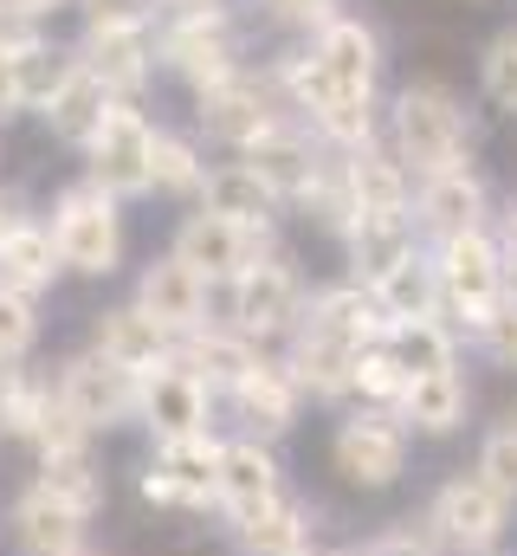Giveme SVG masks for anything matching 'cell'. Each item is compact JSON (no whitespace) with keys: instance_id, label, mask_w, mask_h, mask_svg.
I'll use <instances>...</instances> for the list:
<instances>
[{"instance_id":"obj_47","label":"cell","mask_w":517,"mask_h":556,"mask_svg":"<svg viewBox=\"0 0 517 556\" xmlns=\"http://www.w3.org/2000/svg\"><path fill=\"white\" fill-rule=\"evenodd\" d=\"M59 7H72V0H7V13H20V20H33V26H39V20H52Z\"/></svg>"},{"instance_id":"obj_2","label":"cell","mask_w":517,"mask_h":556,"mask_svg":"<svg viewBox=\"0 0 517 556\" xmlns=\"http://www.w3.org/2000/svg\"><path fill=\"white\" fill-rule=\"evenodd\" d=\"M459 155H466V117H459V104L440 85H407L394 98V162L427 181V175L459 168Z\"/></svg>"},{"instance_id":"obj_26","label":"cell","mask_w":517,"mask_h":556,"mask_svg":"<svg viewBox=\"0 0 517 556\" xmlns=\"http://www.w3.org/2000/svg\"><path fill=\"white\" fill-rule=\"evenodd\" d=\"M247 168L272 194H304L317 181V155H311V142L298 130H265L258 142H247Z\"/></svg>"},{"instance_id":"obj_49","label":"cell","mask_w":517,"mask_h":556,"mask_svg":"<svg viewBox=\"0 0 517 556\" xmlns=\"http://www.w3.org/2000/svg\"><path fill=\"white\" fill-rule=\"evenodd\" d=\"M512 253H517V207H512Z\"/></svg>"},{"instance_id":"obj_29","label":"cell","mask_w":517,"mask_h":556,"mask_svg":"<svg viewBox=\"0 0 517 556\" xmlns=\"http://www.w3.org/2000/svg\"><path fill=\"white\" fill-rule=\"evenodd\" d=\"M253 363H258L253 343H247V337H220V330L194 337V343H188V356H181V369H188L201 389H220V382H227V389H240V382L253 376Z\"/></svg>"},{"instance_id":"obj_9","label":"cell","mask_w":517,"mask_h":556,"mask_svg":"<svg viewBox=\"0 0 517 556\" xmlns=\"http://www.w3.org/2000/svg\"><path fill=\"white\" fill-rule=\"evenodd\" d=\"M258 247H265V227H234L220 214H194L175 240V260L214 285V278H240L247 266H258Z\"/></svg>"},{"instance_id":"obj_39","label":"cell","mask_w":517,"mask_h":556,"mask_svg":"<svg viewBox=\"0 0 517 556\" xmlns=\"http://www.w3.org/2000/svg\"><path fill=\"white\" fill-rule=\"evenodd\" d=\"M486 98L499 111H517V26L486 46Z\"/></svg>"},{"instance_id":"obj_44","label":"cell","mask_w":517,"mask_h":556,"mask_svg":"<svg viewBox=\"0 0 517 556\" xmlns=\"http://www.w3.org/2000/svg\"><path fill=\"white\" fill-rule=\"evenodd\" d=\"M272 7V20H285V26H330L337 20V0H265Z\"/></svg>"},{"instance_id":"obj_14","label":"cell","mask_w":517,"mask_h":556,"mask_svg":"<svg viewBox=\"0 0 517 556\" xmlns=\"http://www.w3.org/2000/svg\"><path fill=\"white\" fill-rule=\"evenodd\" d=\"M201 117H207V130L227 142H258L265 130H278L272 124V98H265V85L247 78V72H234L227 85H214V91H201Z\"/></svg>"},{"instance_id":"obj_21","label":"cell","mask_w":517,"mask_h":556,"mask_svg":"<svg viewBox=\"0 0 517 556\" xmlns=\"http://www.w3.org/2000/svg\"><path fill=\"white\" fill-rule=\"evenodd\" d=\"M149 427L162 433V440H181V433H201V420H207V389L188 376V369H155L149 382H142V402H136Z\"/></svg>"},{"instance_id":"obj_16","label":"cell","mask_w":517,"mask_h":556,"mask_svg":"<svg viewBox=\"0 0 517 556\" xmlns=\"http://www.w3.org/2000/svg\"><path fill=\"white\" fill-rule=\"evenodd\" d=\"M401 459H407V440H401V427H388L382 415H363L337 433V466H343L356 485H388V479L401 472Z\"/></svg>"},{"instance_id":"obj_28","label":"cell","mask_w":517,"mask_h":556,"mask_svg":"<svg viewBox=\"0 0 517 556\" xmlns=\"http://www.w3.org/2000/svg\"><path fill=\"white\" fill-rule=\"evenodd\" d=\"M376 304H382L388 324H414V317H433V304H440V273H433L420 253H407L394 273L376 278Z\"/></svg>"},{"instance_id":"obj_42","label":"cell","mask_w":517,"mask_h":556,"mask_svg":"<svg viewBox=\"0 0 517 556\" xmlns=\"http://www.w3.org/2000/svg\"><path fill=\"white\" fill-rule=\"evenodd\" d=\"M479 472H486V485H492V492H517V420H512V427H499V433L486 440Z\"/></svg>"},{"instance_id":"obj_32","label":"cell","mask_w":517,"mask_h":556,"mask_svg":"<svg viewBox=\"0 0 517 556\" xmlns=\"http://www.w3.org/2000/svg\"><path fill=\"white\" fill-rule=\"evenodd\" d=\"M240 408H247V420H253V427H265V433H285V427H291V415H298V382H291L285 369H272V363H253V376L240 382Z\"/></svg>"},{"instance_id":"obj_24","label":"cell","mask_w":517,"mask_h":556,"mask_svg":"<svg viewBox=\"0 0 517 556\" xmlns=\"http://www.w3.org/2000/svg\"><path fill=\"white\" fill-rule=\"evenodd\" d=\"M479 214H486V188L466 175V168H446V175H427L420 181V220L433 233H479Z\"/></svg>"},{"instance_id":"obj_12","label":"cell","mask_w":517,"mask_h":556,"mask_svg":"<svg viewBox=\"0 0 517 556\" xmlns=\"http://www.w3.org/2000/svg\"><path fill=\"white\" fill-rule=\"evenodd\" d=\"M98 356H104L111 369L136 376V382H149L155 369H168V330H162L155 317H142L136 304L104 311V317H98Z\"/></svg>"},{"instance_id":"obj_46","label":"cell","mask_w":517,"mask_h":556,"mask_svg":"<svg viewBox=\"0 0 517 556\" xmlns=\"http://www.w3.org/2000/svg\"><path fill=\"white\" fill-rule=\"evenodd\" d=\"M13 111H20V85H13V59L0 52V124H7Z\"/></svg>"},{"instance_id":"obj_7","label":"cell","mask_w":517,"mask_h":556,"mask_svg":"<svg viewBox=\"0 0 517 556\" xmlns=\"http://www.w3.org/2000/svg\"><path fill=\"white\" fill-rule=\"evenodd\" d=\"M285 85L298 91V104L324 124V137H337V142H350V149H363L369 142V91H350V85H337L311 52L304 59H285Z\"/></svg>"},{"instance_id":"obj_6","label":"cell","mask_w":517,"mask_h":556,"mask_svg":"<svg viewBox=\"0 0 517 556\" xmlns=\"http://www.w3.org/2000/svg\"><path fill=\"white\" fill-rule=\"evenodd\" d=\"M59 402L78 415L85 433H98V427H117V420L136 415V402H142V382L124 376V369H111L98 350L91 356H72L65 369H59Z\"/></svg>"},{"instance_id":"obj_23","label":"cell","mask_w":517,"mask_h":556,"mask_svg":"<svg viewBox=\"0 0 517 556\" xmlns=\"http://www.w3.org/2000/svg\"><path fill=\"white\" fill-rule=\"evenodd\" d=\"M111 104H117V98H111L85 65H72V78L52 91V104H46L39 117L52 124V137H65V142H78V149H85V142L98 137V124L111 117Z\"/></svg>"},{"instance_id":"obj_5","label":"cell","mask_w":517,"mask_h":556,"mask_svg":"<svg viewBox=\"0 0 517 556\" xmlns=\"http://www.w3.org/2000/svg\"><path fill=\"white\" fill-rule=\"evenodd\" d=\"M440 298L466 317V324H479L486 330V317L499 311V298H505V260H499V247L486 240V233H453L446 247H440Z\"/></svg>"},{"instance_id":"obj_36","label":"cell","mask_w":517,"mask_h":556,"mask_svg":"<svg viewBox=\"0 0 517 556\" xmlns=\"http://www.w3.org/2000/svg\"><path fill=\"white\" fill-rule=\"evenodd\" d=\"M388 356L407 369V382H414V376H440V369H453V343H446V330H440L433 317L394 324V330H388Z\"/></svg>"},{"instance_id":"obj_4","label":"cell","mask_w":517,"mask_h":556,"mask_svg":"<svg viewBox=\"0 0 517 556\" xmlns=\"http://www.w3.org/2000/svg\"><path fill=\"white\" fill-rule=\"evenodd\" d=\"M85 149H91V181H98L111 201L155 188V130H149L142 111L111 104V117L98 124V137L85 142Z\"/></svg>"},{"instance_id":"obj_17","label":"cell","mask_w":517,"mask_h":556,"mask_svg":"<svg viewBox=\"0 0 517 556\" xmlns=\"http://www.w3.org/2000/svg\"><path fill=\"white\" fill-rule=\"evenodd\" d=\"M311 59H317L337 85H350V91H369L376 72H382V46H376V33H369L363 20H343V13H337L330 26H317Z\"/></svg>"},{"instance_id":"obj_43","label":"cell","mask_w":517,"mask_h":556,"mask_svg":"<svg viewBox=\"0 0 517 556\" xmlns=\"http://www.w3.org/2000/svg\"><path fill=\"white\" fill-rule=\"evenodd\" d=\"M78 7H85V33H98V26H149L162 0H78Z\"/></svg>"},{"instance_id":"obj_37","label":"cell","mask_w":517,"mask_h":556,"mask_svg":"<svg viewBox=\"0 0 517 556\" xmlns=\"http://www.w3.org/2000/svg\"><path fill=\"white\" fill-rule=\"evenodd\" d=\"M247 525V551L258 556H298V544H304V518H298V505H258V511H247L240 518Z\"/></svg>"},{"instance_id":"obj_51","label":"cell","mask_w":517,"mask_h":556,"mask_svg":"<svg viewBox=\"0 0 517 556\" xmlns=\"http://www.w3.org/2000/svg\"><path fill=\"white\" fill-rule=\"evenodd\" d=\"M0 13H7V0H0Z\"/></svg>"},{"instance_id":"obj_35","label":"cell","mask_w":517,"mask_h":556,"mask_svg":"<svg viewBox=\"0 0 517 556\" xmlns=\"http://www.w3.org/2000/svg\"><path fill=\"white\" fill-rule=\"evenodd\" d=\"M52 382L46 376H33V369H0V433H20V440H33V427L46 420V408H52Z\"/></svg>"},{"instance_id":"obj_30","label":"cell","mask_w":517,"mask_h":556,"mask_svg":"<svg viewBox=\"0 0 517 556\" xmlns=\"http://www.w3.org/2000/svg\"><path fill=\"white\" fill-rule=\"evenodd\" d=\"M78 52H59L52 39H33L26 52H13V85H20V111H46L52 91L72 78Z\"/></svg>"},{"instance_id":"obj_11","label":"cell","mask_w":517,"mask_h":556,"mask_svg":"<svg viewBox=\"0 0 517 556\" xmlns=\"http://www.w3.org/2000/svg\"><path fill=\"white\" fill-rule=\"evenodd\" d=\"M78 65L117 98V91H136V85L149 78V65H155V39H149V26H98V33H85Z\"/></svg>"},{"instance_id":"obj_20","label":"cell","mask_w":517,"mask_h":556,"mask_svg":"<svg viewBox=\"0 0 517 556\" xmlns=\"http://www.w3.org/2000/svg\"><path fill=\"white\" fill-rule=\"evenodd\" d=\"M78 538H85V518L59 498H46L39 485L13 505V544L26 556H78Z\"/></svg>"},{"instance_id":"obj_34","label":"cell","mask_w":517,"mask_h":556,"mask_svg":"<svg viewBox=\"0 0 517 556\" xmlns=\"http://www.w3.org/2000/svg\"><path fill=\"white\" fill-rule=\"evenodd\" d=\"M39 492L59 498V505H72L78 518H91L98 498H104V479H98L91 453H59V459H39Z\"/></svg>"},{"instance_id":"obj_33","label":"cell","mask_w":517,"mask_h":556,"mask_svg":"<svg viewBox=\"0 0 517 556\" xmlns=\"http://www.w3.org/2000/svg\"><path fill=\"white\" fill-rule=\"evenodd\" d=\"M350 253H356V266L369 278L394 273L407 253H414V227H407V214H382V220H356L350 227Z\"/></svg>"},{"instance_id":"obj_8","label":"cell","mask_w":517,"mask_h":556,"mask_svg":"<svg viewBox=\"0 0 517 556\" xmlns=\"http://www.w3.org/2000/svg\"><path fill=\"white\" fill-rule=\"evenodd\" d=\"M142 492L155 505H207L220 492V446L207 433H181V440H162Z\"/></svg>"},{"instance_id":"obj_25","label":"cell","mask_w":517,"mask_h":556,"mask_svg":"<svg viewBox=\"0 0 517 556\" xmlns=\"http://www.w3.org/2000/svg\"><path fill=\"white\" fill-rule=\"evenodd\" d=\"M272 207H278V194L258 181L247 162L214 168V175L201 181V214H220V220H234V227H265Z\"/></svg>"},{"instance_id":"obj_18","label":"cell","mask_w":517,"mask_h":556,"mask_svg":"<svg viewBox=\"0 0 517 556\" xmlns=\"http://www.w3.org/2000/svg\"><path fill=\"white\" fill-rule=\"evenodd\" d=\"M356 363H363V343H350V337H337V330L311 324V330L298 337L291 382H298V389H311V395H337V389H350V382H356Z\"/></svg>"},{"instance_id":"obj_19","label":"cell","mask_w":517,"mask_h":556,"mask_svg":"<svg viewBox=\"0 0 517 556\" xmlns=\"http://www.w3.org/2000/svg\"><path fill=\"white\" fill-rule=\"evenodd\" d=\"M433 525L459 544H492L505 531V492H492L486 479H453L433 505Z\"/></svg>"},{"instance_id":"obj_13","label":"cell","mask_w":517,"mask_h":556,"mask_svg":"<svg viewBox=\"0 0 517 556\" xmlns=\"http://www.w3.org/2000/svg\"><path fill=\"white\" fill-rule=\"evenodd\" d=\"M234 317H240V337H272L298 317V278L272 260H258L234 278Z\"/></svg>"},{"instance_id":"obj_1","label":"cell","mask_w":517,"mask_h":556,"mask_svg":"<svg viewBox=\"0 0 517 556\" xmlns=\"http://www.w3.org/2000/svg\"><path fill=\"white\" fill-rule=\"evenodd\" d=\"M52 240H59V266L78 278H111L124 260V214L98 181H78L59 194L52 214Z\"/></svg>"},{"instance_id":"obj_10","label":"cell","mask_w":517,"mask_h":556,"mask_svg":"<svg viewBox=\"0 0 517 556\" xmlns=\"http://www.w3.org/2000/svg\"><path fill=\"white\" fill-rule=\"evenodd\" d=\"M136 311L155 317L168 337H175V330H201L207 278L194 273V266H181V260H155V266L142 273V285H136Z\"/></svg>"},{"instance_id":"obj_40","label":"cell","mask_w":517,"mask_h":556,"mask_svg":"<svg viewBox=\"0 0 517 556\" xmlns=\"http://www.w3.org/2000/svg\"><path fill=\"white\" fill-rule=\"evenodd\" d=\"M201 181H207V168L194 162V149L181 137H162L155 130V188H175L181 194V188H201Z\"/></svg>"},{"instance_id":"obj_50","label":"cell","mask_w":517,"mask_h":556,"mask_svg":"<svg viewBox=\"0 0 517 556\" xmlns=\"http://www.w3.org/2000/svg\"><path fill=\"white\" fill-rule=\"evenodd\" d=\"M363 556H382V551H363Z\"/></svg>"},{"instance_id":"obj_38","label":"cell","mask_w":517,"mask_h":556,"mask_svg":"<svg viewBox=\"0 0 517 556\" xmlns=\"http://www.w3.org/2000/svg\"><path fill=\"white\" fill-rule=\"evenodd\" d=\"M33 343H39V311H33V298L0 291V369H13Z\"/></svg>"},{"instance_id":"obj_3","label":"cell","mask_w":517,"mask_h":556,"mask_svg":"<svg viewBox=\"0 0 517 556\" xmlns=\"http://www.w3.org/2000/svg\"><path fill=\"white\" fill-rule=\"evenodd\" d=\"M155 52L194 91H214V85H227L240 72L234 65V33H227V13L220 7H181V13H168V33H162Z\"/></svg>"},{"instance_id":"obj_22","label":"cell","mask_w":517,"mask_h":556,"mask_svg":"<svg viewBox=\"0 0 517 556\" xmlns=\"http://www.w3.org/2000/svg\"><path fill=\"white\" fill-rule=\"evenodd\" d=\"M343 181H350V201H356V220H382V214H407V168L382 155V149H356L350 155V168H343Z\"/></svg>"},{"instance_id":"obj_27","label":"cell","mask_w":517,"mask_h":556,"mask_svg":"<svg viewBox=\"0 0 517 556\" xmlns=\"http://www.w3.org/2000/svg\"><path fill=\"white\" fill-rule=\"evenodd\" d=\"M220 498H227L240 518L278 498V466H272V453H265V446L240 440V446H227V453H220Z\"/></svg>"},{"instance_id":"obj_48","label":"cell","mask_w":517,"mask_h":556,"mask_svg":"<svg viewBox=\"0 0 517 556\" xmlns=\"http://www.w3.org/2000/svg\"><path fill=\"white\" fill-rule=\"evenodd\" d=\"M505 298H512V304H517V260H512V266H505Z\"/></svg>"},{"instance_id":"obj_41","label":"cell","mask_w":517,"mask_h":556,"mask_svg":"<svg viewBox=\"0 0 517 556\" xmlns=\"http://www.w3.org/2000/svg\"><path fill=\"white\" fill-rule=\"evenodd\" d=\"M356 389L376 395V402H401V395H407V369L388 356V343L382 350H363V363H356Z\"/></svg>"},{"instance_id":"obj_31","label":"cell","mask_w":517,"mask_h":556,"mask_svg":"<svg viewBox=\"0 0 517 556\" xmlns=\"http://www.w3.org/2000/svg\"><path fill=\"white\" fill-rule=\"evenodd\" d=\"M401 408H407V420H420L427 433L459 427V415H466V382H459V369L414 376V382H407V395H401Z\"/></svg>"},{"instance_id":"obj_15","label":"cell","mask_w":517,"mask_h":556,"mask_svg":"<svg viewBox=\"0 0 517 556\" xmlns=\"http://www.w3.org/2000/svg\"><path fill=\"white\" fill-rule=\"evenodd\" d=\"M59 273H65V266H59V240H52V227H39V220L20 214V220L0 233V291L33 298V291H46Z\"/></svg>"},{"instance_id":"obj_45","label":"cell","mask_w":517,"mask_h":556,"mask_svg":"<svg viewBox=\"0 0 517 556\" xmlns=\"http://www.w3.org/2000/svg\"><path fill=\"white\" fill-rule=\"evenodd\" d=\"M486 343H492L499 363H512L517 369V304H499V311L486 317Z\"/></svg>"}]
</instances>
